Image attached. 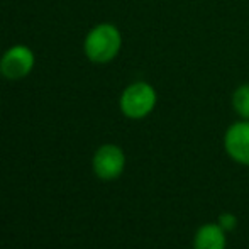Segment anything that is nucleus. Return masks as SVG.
Wrapping results in <instances>:
<instances>
[{
  "instance_id": "obj_2",
  "label": "nucleus",
  "mask_w": 249,
  "mask_h": 249,
  "mask_svg": "<svg viewBox=\"0 0 249 249\" xmlns=\"http://www.w3.org/2000/svg\"><path fill=\"white\" fill-rule=\"evenodd\" d=\"M158 104V93L148 82H132L122 90L119 97V108L122 115L131 121H141L148 117Z\"/></svg>"
},
{
  "instance_id": "obj_4",
  "label": "nucleus",
  "mask_w": 249,
  "mask_h": 249,
  "mask_svg": "<svg viewBox=\"0 0 249 249\" xmlns=\"http://www.w3.org/2000/svg\"><path fill=\"white\" fill-rule=\"evenodd\" d=\"M93 173L100 180L110 181L119 178L125 168V153L117 144H102L92 158Z\"/></svg>"
},
{
  "instance_id": "obj_6",
  "label": "nucleus",
  "mask_w": 249,
  "mask_h": 249,
  "mask_svg": "<svg viewBox=\"0 0 249 249\" xmlns=\"http://www.w3.org/2000/svg\"><path fill=\"white\" fill-rule=\"evenodd\" d=\"M227 232L217 222H207L194 236V249H226Z\"/></svg>"
},
{
  "instance_id": "obj_8",
  "label": "nucleus",
  "mask_w": 249,
  "mask_h": 249,
  "mask_svg": "<svg viewBox=\"0 0 249 249\" xmlns=\"http://www.w3.org/2000/svg\"><path fill=\"white\" fill-rule=\"evenodd\" d=\"M217 224H219V226L222 227L226 232H231V231H234L237 227V217L234 215V213H231V212H224V213H220V215H219Z\"/></svg>"
},
{
  "instance_id": "obj_5",
  "label": "nucleus",
  "mask_w": 249,
  "mask_h": 249,
  "mask_svg": "<svg viewBox=\"0 0 249 249\" xmlns=\"http://www.w3.org/2000/svg\"><path fill=\"white\" fill-rule=\"evenodd\" d=\"M224 149L237 164L249 166V121L234 122L224 134Z\"/></svg>"
},
{
  "instance_id": "obj_3",
  "label": "nucleus",
  "mask_w": 249,
  "mask_h": 249,
  "mask_svg": "<svg viewBox=\"0 0 249 249\" xmlns=\"http://www.w3.org/2000/svg\"><path fill=\"white\" fill-rule=\"evenodd\" d=\"M36 54L26 44H14L0 56V75L10 82H17L33 73Z\"/></svg>"
},
{
  "instance_id": "obj_7",
  "label": "nucleus",
  "mask_w": 249,
  "mask_h": 249,
  "mask_svg": "<svg viewBox=\"0 0 249 249\" xmlns=\"http://www.w3.org/2000/svg\"><path fill=\"white\" fill-rule=\"evenodd\" d=\"M232 108L241 119L249 121V83H241L232 92Z\"/></svg>"
},
{
  "instance_id": "obj_1",
  "label": "nucleus",
  "mask_w": 249,
  "mask_h": 249,
  "mask_svg": "<svg viewBox=\"0 0 249 249\" xmlns=\"http://www.w3.org/2000/svg\"><path fill=\"white\" fill-rule=\"evenodd\" d=\"M122 50V33L115 24L100 22L87 33L83 39V53L95 65L114 61Z\"/></svg>"
}]
</instances>
